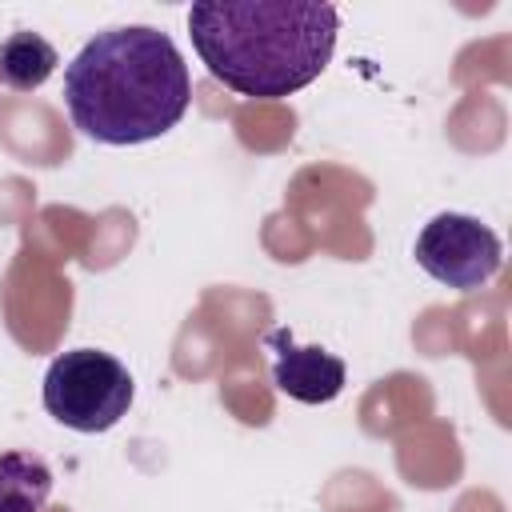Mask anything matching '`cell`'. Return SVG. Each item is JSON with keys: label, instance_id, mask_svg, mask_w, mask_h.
I'll use <instances>...</instances> for the list:
<instances>
[{"label": "cell", "instance_id": "cell-1", "mask_svg": "<svg viewBox=\"0 0 512 512\" xmlns=\"http://www.w3.org/2000/svg\"><path fill=\"white\" fill-rule=\"evenodd\" d=\"M188 100V64L176 40L152 24L104 28L64 68V108L96 144L160 140L184 120Z\"/></svg>", "mask_w": 512, "mask_h": 512}, {"label": "cell", "instance_id": "cell-6", "mask_svg": "<svg viewBox=\"0 0 512 512\" xmlns=\"http://www.w3.org/2000/svg\"><path fill=\"white\" fill-rule=\"evenodd\" d=\"M52 496V468L36 452H0V512H44Z\"/></svg>", "mask_w": 512, "mask_h": 512}, {"label": "cell", "instance_id": "cell-7", "mask_svg": "<svg viewBox=\"0 0 512 512\" xmlns=\"http://www.w3.org/2000/svg\"><path fill=\"white\" fill-rule=\"evenodd\" d=\"M60 64V52L40 32H12L0 40V84L12 92L40 88Z\"/></svg>", "mask_w": 512, "mask_h": 512}, {"label": "cell", "instance_id": "cell-3", "mask_svg": "<svg viewBox=\"0 0 512 512\" xmlns=\"http://www.w3.org/2000/svg\"><path fill=\"white\" fill-rule=\"evenodd\" d=\"M136 396L132 372L100 348L60 352L44 372V408L56 424L96 436L116 428Z\"/></svg>", "mask_w": 512, "mask_h": 512}, {"label": "cell", "instance_id": "cell-5", "mask_svg": "<svg viewBox=\"0 0 512 512\" xmlns=\"http://www.w3.org/2000/svg\"><path fill=\"white\" fill-rule=\"evenodd\" d=\"M268 352H272V384L300 400V404H328L344 392L348 368L336 352L320 348V344H296L288 328H272L264 336Z\"/></svg>", "mask_w": 512, "mask_h": 512}, {"label": "cell", "instance_id": "cell-2", "mask_svg": "<svg viewBox=\"0 0 512 512\" xmlns=\"http://www.w3.org/2000/svg\"><path fill=\"white\" fill-rule=\"evenodd\" d=\"M340 12L324 0H204L188 8L200 64L252 100L308 88L332 60Z\"/></svg>", "mask_w": 512, "mask_h": 512}, {"label": "cell", "instance_id": "cell-4", "mask_svg": "<svg viewBox=\"0 0 512 512\" xmlns=\"http://www.w3.org/2000/svg\"><path fill=\"white\" fill-rule=\"evenodd\" d=\"M412 256L436 284L456 292H476L500 272L504 244L484 220L464 212H440L420 228Z\"/></svg>", "mask_w": 512, "mask_h": 512}]
</instances>
